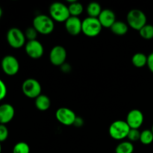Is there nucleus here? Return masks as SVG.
I'll return each mask as SVG.
<instances>
[{"instance_id": "nucleus-1", "label": "nucleus", "mask_w": 153, "mask_h": 153, "mask_svg": "<svg viewBox=\"0 0 153 153\" xmlns=\"http://www.w3.org/2000/svg\"><path fill=\"white\" fill-rule=\"evenodd\" d=\"M33 27L38 34L47 35L51 34L55 29L54 20L49 16L40 14L36 16L33 19Z\"/></svg>"}, {"instance_id": "nucleus-2", "label": "nucleus", "mask_w": 153, "mask_h": 153, "mask_svg": "<svg viewBox=\"0 0 153 153\" xmlns=\"http://www.w3.org/2000/svg\"><path fill=\"white\" fill-rule=\"evenodd\" d=\"M130 127L126 122V120H115L110 125L108 132L111 137L114 140H121L128 137L130 131Z\"/></svg>"}, {"instance_id": "nucleus-3", "label": "nucleus", "mask_w": 153, "mask_h": 153, "mask_svg": "<svg viewBox=\"0 0 153 153\" xmlns=\"http://www.w3.org/2000/svg\"><path fill=\"white\" fill-rule=\"evenodd\" d=\"M126 20L128 26L138 31L147 24L146 14L139 9H132L130 10L127 14Z\"/></svg>"}, {"instance_id": "nucleus-4", "label": "nucleus", "mask_w": 153, "mask_h": 153, "mask_svg": "<svg viewBox=\"0 0 153 153\" xmlns=\"http://www.w3.org/2000/svg\"><path fill=\"white\" fill-rule=\"evenodd\" d=\"M49 16L58 22H65L70 17L68 6L62 2H54L49 7Z\"/></svg>"}, {"instance_id": "nucleus-5", "label": "nucleus", "mask_w": 153, "mask_h": 153, "mask_svg": "<svg viewBox=\"0 0 153 153\" xmlns=\"http://www.w3.org/2000/svg\"><path fill=\"white\" fill-rule=\"evenodd\" d=\"M102 26L98 18L88 16L82 21V33L88 37H95L101 33Z\"/></svg>"}, {"instance_id": "nucleus-6", "label": "nucleus", "mask_w": 153, "mask_h": 153, "mask_svg": "<svg viewBox=\"0 0 153 153\" xmlns=\"http://www.w3.org/2000/svg\"><path fill=\"white\" fill-rule=\"evenodd\" d=\"M6 39L9 46L13 49H20L26 43L25 33L18 28H10L7 32Z\"/></svg>"}, {"instance_id": "nucleus-7", "label": "nucleus", "mask_w": 153, "mask_h": 153, "mask_svg": "<svg viewBox=\"0 0 153 153\" xmlns=\"http://www.w3.org/2000/svg\"><path fill=\"white\" fill-rule=\"evenodd\" d=\"M42 87L36 79L29 78L25 79L22 85V91L25 97L30 99H36L41 95Z\"/></svg>"}, {"instance_id": "nucleus-8", "label": "nucleus", "mask_w": 153, "mask_h": 153, "mask_svg": "<svg viewBox=\"0 0 153 153\" xmlns=\"http://www.w3.org/2000/svg\"><path fill=\"white\" fill-rule=\"evenodd\" d=\"M1 69L6 75L13 76L19 70V63L13 55H6L1 60Z\"/></svg>"}, {"instance_id": "nucleus-9", "label": "nucleus", "mask_w": 153, "mask_h": 153, "mask_svg": "<svg viewBox=\"0 0 153 153\" xmlns=\"http://www.w3.org/2000/svg\"><path fill=\"white\" fill-rule=\"evenodd\" d=\"M55 117H56L57 120L62 125L72 126L74 125L77 117H76L75 112L71 109L62 107L56 111Z\"/></svg>"}, {"instance_id": "nucleus-10", "label": "nucleus", "mask_w": 153, "mask_h": 153, "mask_svg": "<svg viewBox=\"0 0 153 153\" xmlns=\"http://www.w3.org/2000/svg\"><path fill=\"white\" fill-rule=\"evenodd\" d=\"M25 50L27 55L32 59H39L44 53V48L42 43L37 40L26 42Z\"/></svg>"}, {"instance_id": "nucleus-11", "label": "nucleus", "mask_w": 153, "mask_h": 153, "mask_svg": "<svg viewBox=\"0 0 153 153\" xmlns=\"http://www.w3.org/2000/svg\"><path fill=\"white\" fill-rule=\"evenodd\" d=\"M67 50L62 46H55L51 49L49 60L54 66H62L67 59Z\"/></svg>"}, {"instance_id": "nucleus-12", "label": "nucleus", "mask_w": 153, "mask_h": 153, "mask_svg": "<svg viewBox=\"0 0 153 153\" xmlns=\"http://www.w3.org/2000/svg\"><path fill=\"white\" fill-rule=\"evenodd\" d=\"M144 121V116L141 111L138 109H132L128 113L126 122L132 129H139L143 125Z\"/></svg>"}, {"instance_id": "nucleus-13", "label": "nucleus", "mask_w": 153, "mask_h": 153, "mask_svg": "<svg viewBox=\"0 0 153 153\" xmlns=\"http://www.w3.org/2000/svg\"><path fill=\"white\" fill-rule=\"evenodd\" d=\"M64 24L66 30L70 35L77 36L82 32V21L79 17L70 16Z\"/></svg>"}, {"instance_id": "nucleus-14", "label": "nucleus", "mask_w": 153, "mask_h": 153, "mask_svg": "<svg viewBox=\"0 0 153 153\" xmlns=\"http://www.w3.org/2000/svg\"><path fill=\"white\" fill-rule=\"evenodd\" d=\"M15 110L13 105L8 103H4L0 106V123L6 125L13 119Z\"/></svg>"}, {"instance_id": "nucleus-15", "label": "nucleus", "mask_w": 153, "mask_h": 153, "mask_svg": "<svg viewBox=\"0 0 153 153\" xmlns=\"http://www.w3.org/2000/svg\"><path fill=\"white\" fill-rule=\"evenodd\" d=\"M99 21L101 23L102 28H109L114 25L116 22V15L113 10L110 9H104L101 12L100 15L98 17Z\"/></svg>"}, {"instance_id": "nucleus-16", "label": "nucleus", "mask_w": 153, "mask_h": 153, "mask_svg": "<svg viewBox=\"0 0 153 153\" xmlns=\"http://www.w3.org/2000/svg\"><path fill=\"white\" fill-rule=\"evenodd\" d=\"M34 104H35L37 109H38L39 111H47L50 108V99L46 95L41 94V95H40L35 99Z\"/></svg>"}, {"instance_id": "nucleus-17", "label": "nucleus", "mask_w": 153, "mask_h": 153, "mask_svg": "<svg viewBox=\"0 0 153 153\" xmlns=\"http://www.w3.org/2000/svg\"><path fill=\"white\" fill-rule=\"evenodd\" d=\"M111 31L112 33L117 36H123L128 32V25L123 21H116L114 25L111 27Z\"/></svg>"}, {"instance_id": "nucleus-18", "label": "nucleus", "mask_w": 153, "mask_h": 153, "mask_svg": "<svg viewBox=\"0 0 153 153\" xmlns=\"http://www.w3.org/2000/svg\"><path fill=\"white\" fill-rule=\"evenodd\" d=\"M147 57L142 52H137L131 58V63L137 68H142L147 65Z\"/></svg>"}, {"instance_id": "nucleus-19", "label": "nucleus", "mask_w": 153, "mask_h": 153, "mask_svg": "<svg viewBox=\"0 0 153 153\" xmlns=\"http://www.w3.org/2000/svg\"><path fill=\"white\" fill-rule=\"evenodd\" d=\"M68 2L70 3V4L68 5V8L70 13V16L79 17V15L82 14L84 10L83 5L76 0L68 1Z\"/></svg>"}, {"instance_id": "nucleus-20", "label": "nucleus", "mask_w": 153, "mask_h": 153, "mask_svg": "<svg viewBox=\"0 0 153 153\" xmlns=\"http://www.w3.org/2000/svg\"><path fill=\"white\" fill-rule=\"evenodd\" d=\"M102 11V10L101 5L98 2H95V1L91 2L88 4L87 7V13L90 17L98 18Z\"/></svg>"}, {"instance_id": "nucleus-21", "label": "nucleus", "mask_w": 153, "mask_h": 153, "mask_svg": "<svg viewBox=\"0 0 153 153\" xmlns=\"http://www.w3.org/2000/svg\"><path fill=\"white\" fill-rule=\"evenodd\" d=\"M134 145L130 141H123L117 146L115 153H133Z\"/></svg>"}, {"instance_id": "nucleus-22", "label": "nucleus", "mask_w": 153, "mask_h": 153, "mask_svg": "<svg viewBox=\"0 0 153 153\" xmlns=\"http://www.w3.org/2000/svg\"><path fill=\"white\" fill-rule=\"evenodd\" d=\"M140 141L143 145H149L153 142V132L152 130L145 129L140 133Z\"/></svg>"}, {"instance_id": "nucleus-23", "label": "nucleus", "mask_w": 153, "mask_h": 153, "mask_svg": "<svg viewBox=\"0 0 153 153\" xmlns=\"http://www.w3.org/2000/svg\"><path fill=\"white\" fill-rule=\"evenodd\" d=\"M140 37L145 40H151L153 38V25L146 24L139 31Z\"/></svg>"}, {"instance_id": "nucleus-24", "label": "nucleus", "mask_w": 153, "mask_h": 153, "mask_svg": "<svg viewBox=\"0 0 153 153\" xmlns=\"http://www.w3.org/2000/svg\"><path fill=\"white\" fill-rule=\"evenodd\" d=\"M13 153H30V146L25 142H18L13 146Z\"/></svg>"}, {"instance_id": "nucleus-25", "label": "nucleus", "mask_w": 153, "mask_h": 153, "mask_svg": "<svg viewBox=\"0 0 153 153\" xmlns=\"http://www.w3.org/2000/svg\"><path fill=\"white\" fill-rule=\"evenodd\" d=\"M37 34H38V32L36 31V29L33 26L28 28L25 31V38L28 40V41L37 40L36 38L37 37Z\"/></svg>"}, {"instance_id": "nucleus-26", "label": "nucleus", "mask_w": 153, "mask_h": 153, "mask_svg": "<svg viewBox=\"0 0 153 153\" xmlns=\"http://www.w3.org/2000/svg\"><path fill=\"white\" fill-rule=\"evenodd\" d=\"M140 133L141 132H140L138 129H132V128H131L129 132H128L127 138H128V140H129L130 142H131V143H132V142L137 141V140H140Z\"/></svg>"}, {"instance_id": "nucleus-27", "label": "nucleus", "mask_w": 153, "mask_h": 153, "mask_svg": "<svg viewBox=\"0 0 153 153\" xmlns=\"http://www.w3.org/2000/svg\"><path fill=\"white\" fill-rule=\"evenodd\" d=\"M8 129L5 125H0V141L3 142L7 140L8 137Z\"/></svg>"}, {"instance_id": "nucleus-28", "label": "nucleus", "mask_w": 153, "mask_h": 153, "mask_svg": "<svg viewBox=\"0 0 153 153\" xmlns=\"http://www.w3.org/2000/svg\"><path fill=\"white\" fill-rule=\"evenodd\" d=\"M0 89H1V92H0V100H3L6 97L7 93V86H6L5 83L3 81H0Z\"/></svg>"}, {"instance_id": "nucleus-29", "label": "nucleus", "mask_w": 153, "mask_h": 153, "mask_svg": "<svg viewBox=\"0 0 153 153\" xmlns=\"http://www.w3.org/2000/svg\"><path fill=\"white\" fill-rule=\"evenodd\" d=\"M147 67L153 73V52L149 54L147 57Z\"/></svg>"}, {"instance_id": "nucleus-30", "label": "nucleus", "mask_w": 153, "mask_h": 153, "mask_svg": "<svg viewBox=\"0 0 153 153\" xmlns=\"http://www.w3.org/2000/svg\"><path fill=\"white\" fill-rule=\"evenodd\" d=\"M151 130H152V131L153 132V125H152V129H151Z\"/></svg>"}]
</instances>
